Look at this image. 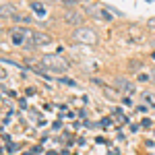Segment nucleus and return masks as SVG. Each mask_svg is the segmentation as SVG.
Listing matches in <instances>:
<instances>
[{
    "label": "nucleus",
    "instance_id": "1",
    "mask_svg": "<svg viewBox=\"0 0 155 155\" xmlns=\"http://www.w3.org/2000/svg\"><path fill=\"white\" fill-rule=\"evenodd\" d=\"M41 66L48 72H60V74L68 71V62L64 58H60L58 54H46V56H41Z\"/></svg>",
    "mask_w": 155,
    "mask_h": 155
},
{
    "label": "nucleus",
    "instance_id": "2",
    "mask_svg": "<svg viewBox=\"0 0 155 155\" xmlns=\"http://www.w3.org/2000/svg\"><path fill=\"white\" fill-rule=\"evenodd\" d=\"M72 39L77 41V44H95L97 41V35L95 31L91 29V27H79V29H74V33H72Z\"/></svg>",
    "mask_w": 155,
    "mask_h": 155
},
{
    "label": "nucleus",
    "instance_id": "3",
    "mask_svg": "<svg viewBox=\"0 0 155 155\" xmlns=\"http://www.w3.org/2000/svg\"><path fill=\"white\" fill-rule=\"evenodd\" d=\"M33 31H29V29H25V27H15L11 31L12 35V44H17V46H23L25 41H27V37L31 35Z\"/></svg>",
    "mask_w": 155,
    "mask_h": 155
},
{
    "label": "nucleus",
    "instance_id": "4",
    "mask_svg": "<svg viewBox=\"0 0 155 155\" xmlns=\"http://www.w3.org/2000/svg\"><path fill=\"white\" fill-rule=\"evenodd\" d=\"M33 44L37 46H46V44H50V35H46V33H39V31H33Z\"/></svg>",
    "mask_w": 155,
    "mask_h": 155
},
{
    "label": "nucleus",
    "instance_id": "5",
    "mask_svg": "<svg viewBox=\"0 0 155 155\" xmlns=\"http://www.w3.org/2000/svg\"><path fill=\"white\" fill-rule=\"evenodd\" d=\"M66 21H68V23H74V25H79L81 23V21H83V19H81V15H79V12L74 11V12H66Z\"/></svg>",
    "mask_w": 155,
    "mask_h": 155
},
{
    "label": "nucleus",
    "instance_id": "6",
    "mask_svg": "<svg viewBox=\"0 0 155 155\" xmlns=\"http://www.w3.org/2000/svg\"><path fill=\"white\" fill-rule=\"evenodd\" d=\"M31 8L39 15V17H44L46 15V8H44V4H39V2H31Z\"/></svg>",
    "mask_w": 155,
    "mask_h": 155
},
{
    "label": "nucleus",
    "instance_id": "7",
    "mask_svg": "<svg viewBox=\"0 0 155 155\" xmlns=\"http://www.w3.org/2000/svg\"><path fill=\"white\" fill-rule=\"evenodd\" d=\"M143 99H145V101H149V106H151V107H155V95H153V93H143Z\"/></svg>",
    "mask_w": 155,
    "mask_h": 155
},
{
    "label": "nucleus",
    "instance_id": "8",
    "mask_svg": "<svg viewBox=\"0 0 155 155\" xmlns=\"http://www.w3.org/2000/svg\"><path fill=\"white\" fill-rule=\"evenodd\" d=\"M58 83H64V85H74V81H71V79H66V77H60Z\"/></svg>",
    "mask_w": 155,
    "mask_h": 155
},
{
    "label": "nucleus",
    "instance_id": "9",
    "mask_svg": "<svg viewBox=\"0 0 155 155\" xmlns=\"http://www.w3.org/2000/svg\"><path fill=\"white\" fill-rule=\"evenodd\" d=\"M151 81H153V83H155V68H153V71H151Z\"/></svg>",
    "mask_w": 155,
    "mask_h": 155
},
{
    "label": "nucleus",
    "instance_id": "10",
    "mask_svg": "<svg viewBox=\"0 0 155 155\" xmlns=\"http://www.w3.org/2000/svg\"><path fill=\"white\" fill-rule=\"evenodd\" d=\"M48 155H56V153H54V151H50V153H48Z\"/></svg>",
    "mask_w": 155,
    "mask_h": 155
}]
</instances>
